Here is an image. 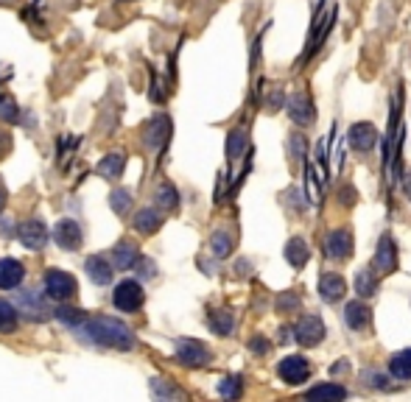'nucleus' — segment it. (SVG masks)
I'll return each mask as SVG.
<instances>
[{
    "instance_id": "f257e3e1",
    "label": "nucleus",
    "mask_w": 411,
    "mask_h": 402,
    "mask_svg": "<svg viewBox=\"0 0 411 402\" xmlns=\"http://www.w3.org/2000/svg\"><path fill=\"white\" fill-rule=\"evenodd\" d=\"M79 333L90 344L106 347V350H118V352H129V350H135L137 344L135 333L124 321H118L112 316H92L79 327Z\"/></svg>"
},
{
    "instance_id": "f03ea898",
    "label": "nucleus",
    "mask_w": 411,
    "mask_h": 402,
    "mask_svg": "<svg viewBox=\"0 0 411 402\" xmlns=\"http://www.w3.org/2000/svg\"><path fill=\"white\" fill-rule=\"evenodd\" d=\"M400 145H403V121H400V89L392 98V121L383 137V182L392 187L400 179Z\"/></svg>"
},
{
    "instance_id": "7ed1b4c3",
    "label": "nucleus",
    "mask_w": 411,
    "mask_h": 402,
    "mask_svg": "<svg viewBox=\"0 0 411 402\" xmlns=\"http://www.w3.org/2000/svg\"><path fill=\"white\" fill-rule=\"evenodd\" d=\"M322 9H324V0H322L319 9H317V14H314V23H311V34H308V48H305V53H302L300 65H305L308 59H314V53H317V50L322 48L324 37L330 34V28H333V23H336V6L330 3L327 14H322Z\"/></svg>"
},
{
    "instance_id": "20e7f679",
    "label": "nucleus",
    "mask_w": 411,
    "mask_h": 402,
    "mask_svg": "<svg viewBox=\"0 0 411 402\" xmlns=\"http://www.w3.org/2000/svg\"><path fill=\"white\" fill-rule=\"evenodd\" d=\"M45 294L53 302H70L79 294V282H76L73 274H67L62 268H53L45 274Z\"/></svg>"
},
{
    "instance_id": "39448f33",
    "label": "nucleus",
    "mask_w": 411,
    "mask_h": 402,
    "mask_svg": "<svg viewBox=\"0 0 411 402\" xmlns=\"http://www.w3.org/2000/svg\"><path fill=\"white\" fill-rule=\"evenodd\" d=\"M143 302H146V291H143V285H140L137 279H124V282H118L115 291H112V305L121 313L140 311Z\"/></svg>"
},
{
    "instance_id": "423d86ee",
    "label": "nucleus",
    "mask_w": 411,
    "mask_h": 402,
    "mask_svg": "<svg viewBox=\"0 0 411 402\" xmlns=\"http://www.w3.org/2000/svg\"><path fill=\"white\" fill-rule=\"evenodd\" d=\"M177 360L187 366V369H202L213 360V352L202 344V341H193V338H180L177 341Z\"/></svg>"
},
{
    "instance_id": "0eeeda50",
    "label": "nucleus",
    "mask_w": 411,
    "mask_h": 402,
    "mask_svg": "<svg viewBox=\"0 0 411 402\" xmlns=\"http://www.w3.org/2000/svg\"><path fill=\"white\" fill-rule=\"evenodd\" d=\"M277 374H280L283 383L300 386V383H305V380L311 377V363L302 355H288L277 363Z\"/></svg>"
},
{
    "instance_id": "6e6552de",
    "label": "nucleus",
    "mask_w": 411,
    "mask_h": 402,
    "mask_svg": "<svg viewBox=\"0 0 411 402\" xmlns=\"http://www.w3.org/2000/svg\"><path fill=\"white\" fill-rule=\"evenodd\" d=\"M324 321H322L319 316H314V313H308V316H302L300 321H297V327H294V338L302 344V347H319L322 341H324Z\"/></svg>"
},
{
    "instance_id": "1a4fd4ad",
    "label": "nucleus",
    "mask_w": 411,
    "mask_h": 402,
    "mask_svg": "<svg viewBox=\"0 0 411 402\" xmlns=\"http://www.w3.org/2000/svg\"><path fill=\"white\" fill-rule=\"evenodd\" d=\"M48 294H40V291H20L17 294V311L26 313L28 318H34V321H43L50 316V305H48Z\"/></svg>"
},
{
    "instance_id": "9d476101",
    "label": "nucleus",
    "mask_w": 411,
    "mask_h": 402,
    "mask_svg": "<svg viewBox=\"0 0 411 402\" xmlns=\"http://www.w3.org/2000/svg\"><path fill=\"white\" fill-rule=\"evenodd\" d=\"M17 238H20V243H23L26 249H31V252H40V249H45V243H48V226H45V221H40V218L23 221L20 226H17Z\"/></svg>"
},
{
    "instance_id": "9b49d317",
    "label": "nucleus",
    "mask_w": 411,
    "mask_h": 402,
    "mask_svg": "<svg viewBox=\"0 0 411 402\" xmlns=\"http://www.w3.org/2000/svg\"><path fill=\"white\" fill-rule=\"evenodd\" d=\"M288 118L297 123V126H311L314 118H317V106L311 101L308 92H294L288 98Z\"/></svg>"
},
{
    "instance_id": "f8f14e48",
    "label": "nucleus",
    "mask_w": 411,
    "mask_h": 402,
    "mask_svg": "<svg viewBox=\"0 0 411 402\" xmlns=\"http://www.w3.org/2000/svg\"><path fill=\"white\" fill-rule=\"evenodd\" d=\"M372 268H375L378 274H392V271H398V246H395V238H392V235H380Z\"/></svg>"
},
{
    "instance_id": "ddd939ff",
    "label": "nucleus",
    "mask_w": 411,
    "mask_h": 402,
    "mask_svg": "<svg viewBox=\"0 0 411 402\" xmlns=\"http://www.w3.org/2000/svg\"><path fill=\"white\" fill-rule=\"evenodd\" d=\"M324 255L330 260H347L353 255V235H350V229H333L324 238Z\"/></svg>"
},
{
    "instance_id": "4468645a",
    "label": "nucleus",
    "mask_w": 411,
    "mask_h": 402,
    "mask_svg": "<svg viewBox=\"0 0 411 402\" xmlns=\"http://www.w3.org/2000/svg\"><path fill=\"white\" fill-rule=\"evenodd\" d=\"M171 121H168V115H154L151 118V123L146 126V145L151 148V151H163L165 145H168V140H171Z\"/></svg>"
},
{
    "instance_id": "2eb2a0df",
    "label": "nucleus",
    "mask_w": 411,
    "mask_h": 402,
    "mask_svg": "<svg viewBox=\"0 0 411 402\" xmlns=\"http://www.w3.org/2000/svg\"><path fill=\"white\" fill-rule=\"evenodd\" d=\"M53 240L65 249V252H76L82 246V226L73 218H62L53 226Z\"/></svg>"
},
{
    "instance_id": "dca6fc26",
    "label": "nucleus",
    "mask_w": 411,
    "mask_h": 402,
    "mask_svg": "<svg viewBox=\"0 0 411 402\" xmlns=\"http://www.w3.org/2000/svg\"><path fill=\"white\" fill-rule=\"evenodd\" d=\"M84 271H87V277L95 285H109L112 282V271H118V268L112 266V260H106L104 255H90L84 260Z\"/></svg>"
},
{
    "instance_id": "f3484780",
    "label": "nucleus",
    "mask_w": 411,
    "mask_h": 402,
    "mask_svg": "<svg viewBox=\"0 0 411 402\" xmlns=\"http://www.w3.org/2000/svg\"><path fill=\"white\" fill-rule=\"evenodd\" d=\"M347 294V282H344V277L341 274H333V271H327V274H322L319 277V296L324 302H339L341 296Z\"/></svg>"
},
{
    "instance_id": "a211bd4d",
    "label": "nucleus",
    "mask_w": 411,
    "mask_h": 402,
    "mask_svg": "<svg viewBox=\"0 0 411 402\" xmlns=\"http://www.w3.org/2000/svg\"><path fill=\"white\" fill-rule=\"evenodd\" d=\"M347 140H350V145L356 148V151H361L366 154L372 145H375V140H378V132H375V126L372 123H353L350 126V132H347Z\"/></svg>"
},
{
    "instance_id": "6ab92c4d",
    "label": "nucleus",
    "mask_w": 411,
    "mask_h": 402,
    "mask_svg": "<svg viewBox=\"0 0 411 402\" xmlns=\"http://www.w3.org/2000/svg\"><path fill=\"white\" fill-rule=\"evenodd\" d=\"M23 279H26V268H23L20 260H14V257H3L0 260V288L3 291L17 288Z\"/></svg>"
},
{
    "instance_id": "aec40b11",
    "label": "nucleus",
    "mask_w": 411,
    "mask_h": 402,
    "mask_svg": "<svg viewBox=\"0 0 411 402\" xmlns=\"http://www.w3.org/2000/svg\"><path fill=\"white\" fill-rule=\"evenodd\" d=\"M112 266L118 268V271H129V268L137 266V260H140V249H137L135 243H129V240H121L115 249H112Z\"/></svg>"
},
{
    "instance_id": "412c9836",
    "label": "nucleus",
    "mask_w": 411,
    "mask_h": 402,
    "mask_svg": "<svg viewBox=\"0 0 411 402\" xmlns=\"http://www.w3.org/2000/svg\"><path fill=\"white\" fill-rule=\"evenodd\" d=\"M124 168H126V157L121 154V151H115V154H106V157H101V162H98V177L104 179H118L124 174Z\"/></svg>"
},
{
    "instance_id": "4be33fe9",
    "label": "nucleus",
    "mask_w": 411,
    "mask_h": 402,
    "mask_svg": "<svg viewBox=\"0 0 411 402\" xmlns=\"http://www.w3.org/2000/svg\"><path fill=\"white\" fill-rule=\"evenodd\" d=\"M369 308L364 305V299H358V302H350L347 308H344V321L353 327V330H364L369 327Z\"/></svg>"
},
{
    "instance_id": "5701e85b",
    "label": "nucleus",
    "mask_w": 411,
    "mask_h": 402,
    "mask_svg": "<svg viewBox=\"0 0 411 402\" xmlns=\"http://www.w3.org/2000/svg\"><path fill=\"white\" fill-rule=\"evenodd\" d=\"M246 148H249V134H246V129H243V126H241V129H232L227 137V160L229 162L241 160V157L246 154Z\"/></svg>"
},
{
    "instance_id": "b1692460",
    "label": "nucleus",
    "mask_w": 411,
    "mask_h": 402,
    "mask_svg": "<svg viewBox=\"0 0 411 402\" xmlns=\"http://www.w3.org/2000/svg\"><path fill=\"white\" fill-rule=\"evenodd\" d=\"M160 226H163V216L157 210H151V207H143L135 216V229L143 232V235H154Z\"/></svg>"
},
{
    "instance_id": "393cba45",
    "label": "nucleus",
    "mask_w": 411,
    "mask_h": 402,
    "mask_svg": "<svg viewBox=\"0 0 411 402\" xmlns=\"http://www.w3.org/2000/svg\"><path fill=\"white\" fill-rule=\"evenodd\" d=\"M308 257H311V252H308L305 240H302V238H291L288 246H285V260L294 268H302L308 263Z\"/></svg>"
},
{
    "instance_id": "a878e982",
    "label": "nucleus",
    "mask_w": 411,
    "mask_h": 402,
    "mask_svg": "<svg viewBox=\"0 0 411 402\" xmlns=\"http://www.w3.org/2000/svg\"><path fill=\"white\" fill-rule=\"evenodd\" d=\"M356 294H358L361 299H369V296L378 294V271L364 268V271L356 274Z\"/></svg>"
},
{
    "instance_id": "bb28decb",
    "label": "nucleus",
    "mask_w": 411,
    "mask_h": 402,
    "mask_svg": "<svg viewBox=\"0 0 411 402\" xmlns=\"http://www.w3.org/2000/svg\"><path fill=\"white\" fill-rule=\"evenodd\" d=\"M389 372L398 380H411V350H400L389 360Z\"/></svg>"
},
{
    "instance_id": "cd10ccee",
    "label": "nucleus",
    "mask_w": 411,
    "mask_h": 402,
    "mask_svg": "<svg viewBox=\"0 0 411 402\" xmlns=\"http://www.w3.org/2000/svg\"><path fill=\"white\" fill-rule=\"evenodd\" d=\"M308 397H311V400H344V397H347V389L339 386V383H322V386L308 389Z\"/></svg>"
},
{
    "instance_id": "c85d7f7f",
    "label": "nucleus",
    "mask_w": 411,
    "mask_h": 402,
    "mask_svg": "<svg viewBox=\"0 0 411 402\" xmlns=\"http://www.w3.org/2000/svg\"><path fill=\"white\" fill-rule=\"evenodd\" d=\"M207 324H210V330H213L216 335H229V333L235 330V316H232V311H216L210 313Z\"/></svg>"
},
{
    "instance_id": "c756f323",
    "label": "nucleus",
    "mask_w": 411,
    "mask_h": 402,
    "mask_svg": "<svg viewBox=\"0 0 411 402\" xmlns=\"http://www.w3.org/2000/svg\"><path fill=\"white\" fill-rule=\"evenodd\" d=\"M17 321H20L17 305L0 299V333H14V330H17Z\"/></svg>"
},
{
    "instance_id": "7c9ffc66",
    "label": "nucleus",
    "mask_w": 411,
    "mask_h": 402,
    "mask_svg": "<svg viewBox=\"0 0 411 402\" xmlns=\"http://www.w3.org/2000/svg\"><path fill=\"white\" fill-rule=\"evenodd\" d=\"M157 204H160L163 210H177V207H180V190H177L171 182H163V184L157 187Z\"/></svg>"
},
{
    "instance_id": "2f4dec72",
    "label": "nucleus",
    "mask_w": 411,
    "mask_h": 402,
    "mask_svg": "<svg viewBox=\"0 0 411 402\" xmlns=\"http://www.w3.org/2000/svg\"><path fill=\"white\" fill-rule=\"evenodd\" d=\"M53 316H56L59 321H65L67 327H73V330H79V327H82V324L90 318V316H87L84 311H76V308H65V302H62V305L53 311Z\"/></svg>"
},
{
    "instance_id": "473e14b6",
    "label": "nucleus",
    "mask_w": 411,
    "mask_h": 402,
    "mask_svg": "<svg viewBox=\"0 0 411 402\" xmlns=\"http://www.w3.org/2000/svg\"><path fill=\"white\" fill-rule=\"evenodd\" d=\"M109 207H112V213L126 216V213H129V207H132V193H129L126 187L112 190V196H109Z\"/></svg>"
},
{
    "instance_id": "72a5a7b5",
    "label": "nucleus",
    "mask_w": 411,
    "mask_h": 402,
    "mask_svg": "<svg viewBox=\"0 0 411 402\" xmlns=\"http://www.w3.org/2000/svg\"><path fill=\"white\" fill-rule=\"evenodd\" d=\"M210 252H213L216 257H229V252H232V238H229V232H224V229L213 232V238H210Z\"/></svg>"
},
{
    "instance_id": "f704fd0d",
    "label": "nucleus",
    "mask_w": 411,
    "mask_h": 402,
    "mask_svg": "<svg viewBox=\"0 0 411 402\" xmlns=\"http://www.w3.org/2000/svg\"><path fill=\"white\" fill-rule=\"evenodd\" d=\"M148 389H151V394H154V397H163V400H180V397H182V391H180V389H174V386H168L163 377H151Z\"/></svg>"
},
{
    "instance_id": "c9c22d12",
    "label": "nucleus",
    "mask_w": 411,
    "mask_h": 402,
    "mask_svg": "<svg viewBox=\"0 0 411 402\" xmlns=\"http://www.w3.org/2000/svg\"><path fill=\"white\" fill-rule=\"evenodd\" d=\"M241 391H243V383H241L238 374H229V377H224V380L219 383V394H221L224 400H238Z\"/></svg>"
},
{
    "instance_id": "e433bc0d",
    "label": "nucleus",
    "mask_w": 411,
    "mask_h": 402,
    "mask_svg": "<svg viewBox=\"0 0 411 402\" xmlns=\"http://www.w3.org/2000/svg\"><path fill=\"white\" fill-rule=\"evenodd\" d=\"M0 121H6V123H17L20 121V106L11 98H0Z\"/></svg>"
},
{
    "instance_id": "4c0bfd02",
    "label": "nucleus",
    "mask_w": 411,
    "mask_h": 402,
    "mask_svg": "<svg viewBox=\"0 0 411 402\" xmlns=\"http://www.w3.org/2000/svg\"><path fill=\"white\" fill-rule=\"evenodd\" d=\"M137 274L143 277V279H151V277H157V266L151 263V260H137Z\"/></svg>"
},
{
    "instance_id": "58836bf2",
    "label": "nucleus",
    "mask_w": 411,
    "mask_h": 402,
    "mask_svg": "<svg viewBox=\"0 0 411 402\" xmlns=\"http://www.w3.org/2000/svg\"><path fill=\"white\" fill-rule=\"evenodd\" d=\"M366 377H369L366 383H369L372 389H389V380H386L383 374H378V372H366Z\"/></svg>"
},
{
    "instance_id": "ea45409f",
    "label": "nucleus",
    "mask_w": 411,
    "mask_h": 402,
    "mask_svg": "<svg viewBox=\"0 0 411 402\" xmlns=\"http://www.w3.org/2000/svg\"><path fill=\"white\" fill-rule=\"evenodd\" d=\"M249 350H252V352H258V355H263V352L269 350V344H266L263 338H252V341H249Z\"/></svg>"
},
{
    "instance_id": "a19ab883",
    "label": "nucleus",
    "mask_w": 411,
    "mask_h": 402,
    "mask_svg": "<svg viewBox=\"0 0 411 402\" xmlns=\"http://www.w3.org/2000/svg\"><path fill=\"white\" fill-rule=\"evenodd\" d=\"M6 201H9V193H6V187H3V182H0V213L6 210Z\"/></svg>"
},
{
    "instance_id": "79ce46f5",
    "label": "nucleus",
    "mask_w": 411,
    "mask_h": 402,
    "mask_svg": "<svg viewBox=\"0 0 411 402\" xmlns=\"http://www.w3.org/2000/svg\"><path fill=\"white\" fill-rule=\"evenodd\" d=\"M344 372H347V363H336L333 366V374H344Z\"/></svg>"
},
{
    "instance_id": "37998d69",
    "label": "nucleus",
    "mask_w": 411,
    "mask_h": 402,
    "mask_svg": "<svg viewBox=\"0 0 411 402\" xmlns=\"http://www.w3.org/2000/svg\"><path fill=\"white\" fill-rule=\"evenodd\" d=\"M403 187H406V196H409V199H411V174H409V177H406V184H403Z\"/></svg>"
}]
</instances>
